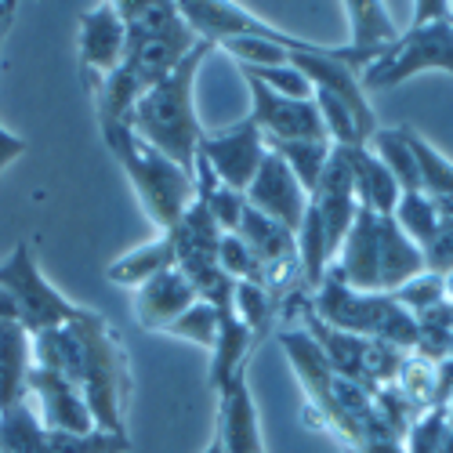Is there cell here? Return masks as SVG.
I'll list each match as a JSON object with an SVG mask.
<instances>
[{"mask_svg": "<svg viewBox=\"0 0 453 453\" xmlns=\"http://www.w3.org/2000/svg\"><path fill=\"white\" fill-rule=\"evenodd\" d=\"M33 366L55 370L69 385H77L98 432L124 435L131 370L120 334L109 326L105 316L84 309L65 326L33 334Z\"/></svg>", "mask_w": 453, "mask_h": 453, "instance_id": "1", "label": "cell"}, {"mask_svg": "<svg viewBox=\"0 0 453 453\" xmlns=\"http://www.w3.org/2000/svg\"><path fill=\"white\" fill-rule=\"evenodd\" d=\"M214 51L218 48L211 41H200L181 58V65L171 73L167 81L149 88L134 102L131 117H127V127L145 145H153L157 153H164L167 160H174L185 171H193L196 157H200L203 127H200V117H196V77H200V65Z\"/></svg>", "mask_w": 453, "mask_h": 453, "instance_id": "2", "label": "cell"}, {"mask_svg": "<svg viewBox=\"0 0 453 453\" xmlns=\"http://www.w3.org/2000/svg\"><path fill=\"white\" fill-rule=\"evenodd\" d=\"M330 273L352 290L392 294L425 273V250L399 229L392 214H373L359 207Z\"/></svg>", "mask_w": 453, "mask_h": 453, "instance_id": "3", "label": "cell"}, {"mask_svg": "<svg viewBox=\"0 0 453 453\" xmlns=\"http://www.w3.org/2000/svg\"><path fill=\"white\" fill-rule=\"evenodd\" d=\"M102 138L109 145L112 160L120 164V171L134 185V193H138L149 221H153L160 233H171L174 225L185 218V211L193 207V200H196L193 171L178 167L174 160L157 153L153 145H145L131 127L102 131Z\"/></svg>", "mask_w": 453, "mask_h": 453, "instance_id": "4", "label": "cell"}, {"mask_svg": "<svg viewBox=\"0 0 453 453\" xmlns=\"http://www.w3.org/2000/svg\"><path fill=\"white\" fill-rule=\"evenodd\" d=\"M117 12L127 26L124 62L142 77L145 88H157L181 65V58L200 44L181 8L171 0H117Z\"/></svg>", "mask_w": 453, "mask_h": 453, "instance_id": "5", "label": "cell"}, {"mask_svg": "<svg viewBox=\"0 0 453 453\" xmlns=\"http://www.w3.org/2000/svg\"><path fill=\"white\" fill-rule=\"evenodd\" d=\"M309 309L334 330L356 337H377L403 352L418 349V319H413L392 294H366L352 290L326 273V280L309 294Z\"/></svg>", "mask_w": 453, "mask_h": 453, "instance_id": "6", "label": "cell"}, {"mask_svg": "<svg viewBox=\"0 0 453 453\" xmlns=\"http://www.w3.org/2000/svg\"><path fill=\"white\" fill-rule=\"evenodd\" d=\"M0 287L8 290V297L15 301L19 309V326L33 337V334H44V330H55V326H65L73 323L84 305H73V301L51 287L41 273L33 257V243L22 240L4 261H0Z\"/></svg>", "mask_w": 453, "mask_h": 453, "instance_id": "7", "label": "cell"}, {"mask_svg": "<svg viewBox=\"0 0 453 453\" xmlns=\"http://www.w3.org/2000/svg\"><path fill=\"white\" fill-rule=\"evenodd\" d=\"M421 73H449L453 77V8L435 22L410 26L395 41V48L363 73V88L385 91L421 77Z\"/></svg>", "mask_w": 453, "mask_h": 453, "instance_id": "8", "label": "cell"}, {"mask_svg": "<svg viewBox=\"0 0 453 453\" xmlns=\"http://www.w3.org/2000/svg\"><path fill=\"white\" fill-rule=\"evenodd\" d=\"M127 435H65L41 425L33 403H19L0 413V453H127Z\"/></svg>", "mask_w": 453, "mask_h": 453, "instance_id": "9", "label": "cell"}, {"mask_svg": "<svg viewBox=\"0 0 453 453\" xmlns=\"http://www.w3.org/2000/svg\"><path fill=\"white\" fill-rule=\"evenodd\" d=\"M250 88V124L265 134V142H330L323 117L316 109V98H283L257 81H247Z\"/></svg>", "mask_w": 453, "mask_h": 453, "instance_id": "10", "label": "cell"}, {"mask_svg": "<svg viewBox=\"0 0 453 453\" xmlns=\"http://www.w3.org/2000/svg\"><path fill=\"white\" fill-rule=\"evenodd\" d=\"M265 134H261L250 120H240L236 127L229 131H218V134H207L200 138V160L214 171V178L221 185L236 188V193L247 196V188L265 160Z\"/></svg>", "mask_w": 453, "mask_h": 453, "instance_id": "11", "label": "cell"}, {"mask_svg": "<svg viewBox=\"0 0 453 453\" xmlns=\"http://www.w3.org/2000/svg\"><path fill=\"white\" fill-rule=\"evenodd\" d=\"M29 403L36 410L44 428L51 432H65V435H91L95 418L81 395L77 385H69L62 373L44 370V366H33L29 370Z\"/></svg>", "mask_w": 453, "mask_h": 453, "instance_id": "12", "label": "cell"}, {"mask_svg": "<svg viewBox=\"0 0 453 453\" xmlns=\"http://www.w3.org/2000/svg\"><path fill=\"white\" fill-rule=\"evenodd\" d=\"M247 207L280 221L283 229L297 233L301 218L309 211V193L301 188V181L290 174V167L276 153H265V160H261V167L247 188Z\"/></svg>", "mask_w": 453, "mask_h": 453, "instance_id": "13", "label": "cell"}, {"mask_svg": "<svg viewBox=\"0 0 453 453\" xmlns=\"http://www.w3.org/2000/svg\"><path fill=\"white\" fill-rule=\"evenodd\" d=\"M81 73L84 84L109 77L112 69H120L127 55V26L117 12V4H98L81 15Z\"/></svg>", "mask_w": 453, "mask_h": 453, "instance_id": "14", "label": "cell"}, {"mask_svg": "<svg viewBox=\"0 0 453 453\" xmlns=\"http://www.w3.org/2000/svg\"><path fill=\"white\" fill-rule=\"evenodd\" d=\"M312 211L319 214L323 221V233H326V243L337 257V250H342L349 229H352V221L359 214V200H356V185H352V171L342 157V149H334V157L319 178V185L312 188V196H309Z\"/></svg>", "mask_w": 453, "mask_h": 453, "instance_id": "15", "label": "cell"}, {"mask_svg": "<svg viewBox=\"0 0 453 453\" xmlns=\"http://www.w3.org/2000/svg\"><path fill=\"white\" fill-rule=\"evenodd\" d=\"M229 453H265L261 439V418L247 385V370H240L225 388H218V432Z\"/></svg>", "mask_w": 453, "mask_h": 453, "instance_id": "16", "label": "cell"}, {"mask_svg": "<svg viewBox=\"0 0 453 453\" xmlns=\"http://www.w3.org/2000/svg\"><path fill=\"white\" fill-rule=\"evenodd\" d=\"M196 290L193 283H188L178 265L153 276L149 283L134 287V319L142 330H167L185 309H193L196 305Z\"/></svg>", "mask_w": 453, "mask_h": 453, "instance_id": "17", "label": "cell"}, {"mask_svg": "<svg viewBox=\"0 0 453 453\" xmlns=\"http://www.w3.org/2000/svg\"><path fill=\"white\" fill-rule=\"evenodd\" d=\"M342 157H345V164L352 171V185H356L359 207L373 211V214H392L399 196H403V188L392 178V171L377 160L373 149L370 145H349V149H342Z\"/></svg>", "mask_w": 453, "mask_h": 453, "instance_id": "18", "label": "cell"}, {"mask_svg": "<svg viewBox=\"0 0 453 453\" xmlns=\"http://www.w3.org/2000/svg\"><path fill=\"white\" fill-rule=\"evenodd\" d=\"M342 8H345V19H349V33H352L345 48L370 58V65L381 55H388L395 48V41L403 36L395 29L392 15H388V4H377V0H349V4H342Z\"/></svg>", "mask_w": 453, "mask_h": 453, "instance_id": "19", "label": "cell"}, {"mask_svg": "<svg viewBox=\"0 0 453 453\" xmlns=\"http://www.w3.org/2000/svg\"><path fill=\"white\" fill-rule=\"evenodd\" d=\"M33 337L19 323H0V413L29 399Z\"/></svg>", "mask_w": 453, "mask_h": 453, "instance_id": "20", "label": "cell"}, {"mask_svg": "<svg viewBox=\"0 0 453 453\" xmlns=\"http://www.w3.org/2000/svg\"><path fill=\"white\" fill-rule=\"evenodd\" d=\"M218 312H221V330H218V342L211 349V370H207V381L214 392L229 385L240 370H247V359L257 349L254 334L236 319L233 309H218Z\"/></svg>", "mask_w": 453, "mask_h": 453, "instance_id": "21", "label": "cell"}, {"mask_svg": "<svg viewBox=\"0 0 453 453\" xmlns=\"http://www.w3.org/2000/svg\"><path fill=\"white\" fill-rule=\"evenodd\" d=\"M178 265V250H174V240L167 233H160L153 243H142L127 254H120L117 261H109L105 269V280L117 283V287H142L153 276L167 273Z\"/></svg>", "mask_w": 453, "mask_h": 453, "instance_id": "22", "label": "cell"}, {"mask_svg": "<svg viewBox=\"0 0 453 453\" xmlns=\"http://www.w3.org/2000/svg\"><path fill=\"white\" fill-rule=\"evenodd\" d=\"M236 236L250 247V254L261 261V269L265 265H276V261H290L297 257V236L290 229H283L280 221L265 218V214H257L254 207L243 211V221H240V229Z\"/></svg>", "mask_w": 453, "mask_h": 453, "instance_id": "23", "label": "cell"}, {"mask_svg": "<svg viewBox=\"0 0 453 453\" xmlns=\"http://www.w3.org/2000/svg\"><path fill=\"white\" fill-rule=\"evenodd\" d=\"M406 138H410V149L418 157V171H421V193L435 203V211L442 218H453V164L439 153V149L421 138L413 127H406Z\"/></svg>", "mask_w": 453, "mask_h": 453, "instance_id": "24", "label": "cell"}, {"mask_svg": "<svg viewBox=\"0 0 453 453\" xmlns=\"http://www.w3.org/2000/svg\"><path fill=\"white\" fill-rule=\"evenodd\" d=\"M370 149L377 153V160L392 171L403 193L421 188V171H418V157H413V149H410L406 127H377L370 138Z\"/></svg>", "mask_w": 453, "mask_h": 453, "instance_id": "25", "label": "cell"}, {"mask_svg": "<svg viewBox=\"0 0 453 453\" xmlns=\"http://www.w3.org/2000/svg\"><path fill=\"white\" fill-rule=\"evenodd\" d=\"M399 395L413 406V410H432V406H442L439 403V359H428L421 352H406L399 373H395V381Z\"/></svg>", "mask_w": 453, "mask_h": 453, "instance_id": "26", "label": "cell"}, {"mask_svg": "<svg viewBox=\"0 0 453 453\" xmlns=\"http://www.w3.org/2000/svg\"><path fill=\"white\" fill-rule=\"evenodd\" d=\"M269 153H276L290 174L301 181V188L312 196V188L319 185L330 157H334V145L330 142H265Z\"/></svg>", "mask_w": 453, "mask_h": 453, "instance_id": "27", "label": "cell"}, {"mask_svg": "<svg viewBox=\"0 0 453 453\" xmlns=\"http://www.w3.org/2000/svg\"><path fill=\"white\" fill-rule=\"evenodd\" d=\"M233 312L236 319L254 334V342H261L280 319V305L269 297V290L261 283H236L233 290Z\"/></svg>", "mask_w": 453, "mask_h": 453, "instance_id": "28", "label": "cell"}, {"mask_svg": "<svg viewBox=\"0 0 453 453\" xmlns=\"http://www.w3.org/2000/svg\"><path fill=\"white\" fill-rule=\"evenodd\" d=\"M392 218H395V225H399V229H403L413 243H418L421 250L432 243L439 221H442V214L435 211V203L421 193V188H413V193H403L399 203H395V211H392Z\"/></svg>", "mask_w": 453, "mask_h": 453, "instance_id": "29", "label": "cell"}, {"mask_svg": "<svg viewBox=\"0 0 453 453\" xmlns=\"http://www.w3.org/2000/svg\"><path fill=\"white\" fill-rule=\"evenodd\" d=\"M218 330H221V312L211 305V301H196L193 309H185L164 334H171V337H181V342H193V345H200V349H214V342H218Z\"/></svg>", "mask_w": 453, "mask_h": 453, "instance_id": "30", "label": "cell"}, {"mask_svg": "<svg viewBox=\"0 0 453 453\" xmlns=\"http://www.w3.org/2000/svg\"><path fill=\"white\" fill-rule=\"evenodd\" d=\"M413 319H418V349L413 352H421L428 359H446L449 345H453V309L442 301V305L413 316Z\"/></svg>", "mask_w": 453, "mask_h": 453, "instance_id": "31", "label": "cell"}, {"mask_svg": "<svg viewBox=\"0 0 453 453\" xmlns=\"http://www.w3.org/2000/svg\"><path fill=\"white\" fill-rule=\"evenodd\" d=\"M236 69H240L243 81H257L261 88H269V91H276L283 98H312V84L305 81V73L294 69L290 62L287 65H257V69L236 65Z\"/></svg>", "mask_w": 453, "mask_h": 453, "instance_id": "32", "label": "cell"}, {"mask_svg": "<svg viewBox=\"0 0 453 453\" xmlns=\"http://www.w3.org/2000/svg\"><path fill=\"white\" fill-rule=\"evenodd\" d=\"M392 297L399 301V305L410 312V316H421L435 305H442L446 301V276H435V273H421V276H413L410 283H403L399 290H392Z\"/></svg>", "mask_w": 453, "mask_h": 453, "instance_id": "33", "label": "cell"}, {"mask_svg": "<svg viewBox=\"0 0 453 453\" xmlns=\"http://www.w3.org/2000/svg\"><path fill=\"white\" fill-rule=\"evenodd\" d=\"M218 265L221 273L236 280V283H261V261L250 254V247L236 236V233H225L218 243Z\"/></svg>", "mask_w": 453, "mask_h": 453, "instance_id": "34", "label": "cell"}, {"mask_svg": "<svg viewBox=\"0 0 453 453\" xmlns=\"http://www.w3.org/2000/svg\"><path fill=\"white\" fill-rule=\"evenodd\" d=\"M446 421H449V406H432V410H425L421 418L413 421V428L406 432L403 453H439Z\"/></svg>", "mask_w": 453, "mask_h": 453, "instance_id": "35", "label": "cell"}, {"mask_svg": "<svg viewBox=\"0 0 453 453\" xmlns=\"http://www.w3.org/2000/svg\"><path fill=\"white\" fill-rule=\"evenodd\" d=\"M425 269L435 273V276H449L453 273V218L439 221L432 243L425 247Z\"/></svg>", "mask_w": 453, "mask_h": 453, "instance_id": "36", "label": "cell"}, {"mask_svg": "<svg viewBox=\"0 0 453 453\" xmlns=\"http://www.w3.org/2000/svg\"><path fill=\"white\" fill-rule=\"evenodd\" d=\"M26 138H19V134H12L8 127H0V171H4L8 164H15L22 153H26Z\"/></svg>", "mask_w": 453, "mask_h": 453, "instance_id": "37", "label": "cell"}, {"mask_svg": "<svg viewBox=\"0 0 453 453\" xmlns=\"http://www.w3.org/2000/svg\"><path fill=\"white\" fill-rule=\"evenodd\" d=\"M449 15V4L446 0H421V4H413V26H421V22H435Z\"/></svg>", "mask_w": 453, "mask_h": 453, "instance_id": "38", "label": "cell"}, {"mask_svg": "<svg viewBox=\"0 0 453 453\" xmlns=\"http://www.w3.org/2000/svg\"><path fill=\"white\" fill-rule=\"evenodd\" d=\"M0 323H19V309H15V301L8 297L4 287H0Z\"/></svg>", "mask_w": 453, "mask_h": 453, "instance_id": "39", "label": "cell"}, {"mask_svg": "<svg viewBox=\"0 0 453 453\" xmlns=\"http://www.w3.org/2000/svg\"><path fill=\"white\" fill-rule=\"evenodd\" d=\"M439 453H453V413H449V421H446V432H442Z\"/></svg>", "mask_w": 453, "mask_h": 453, "instance_id": "40", "label": "cell"}, {"mask_svg": "<svg viewBox=\"0 0 453 453\" xmlns=\"http://www.w3.org/2000/svg\"><path fill=\"white\" fill-rule=\"evenodd\" d=\"M203 453H229V449H225V446H221V439L214 435V439L207 442V449H203Z\"/></svg>", "mask_w": 453, "mask_h": 453, "instance_id": "41", "label": "cell"}, {"mask_svg": "<svg viewBox=\"0 0 453 453\" xmlns=\"http://www.w3.org/2000/svg\"><path fill=\"white\" fill-rule=\"evenodd\" d=\"M446 305H449V309H453V273H449V276H446Z\"/></svg>", "mask_w": 453, "mask_h": 453, "instance_id": "42", "label": "cell"}, {"mask_svg": "<svg viewBox=\"0 0 453 453\" xmlns=\"http://www.w3.org/2000/svg\"><path fill=\"white\" fill-rule=\"evenodd\" d=\"M449 359H453V345H449Z\"/></svg>", "mask_w": 453, "mask_h": 453, "instance_id": "43", "label": "cell"}, {"mask_svg": "<svg viewBox=\"0 0 453 453\" xmlns=\"http://www.w3.org/2000/svg\"><path fill=\"white\" fill-rule=\"evenodd\" d=\"M449 413H453V403H449Z\"/></svg>", "mask_w": 453, "mask_h": 453, "instance_id": "44", "label": "cell"}, {"mask_svg": "<svg viewBox=\"0 0 453 453\" xmlns=\"http://www.w3.org/2000/svg\"><path fill=\"white\" fill-rule=\"evenodd\" d=\"M449 8H453V4H449Z\"/></svg>", "mask_w": 453, "mask_h": 453, "instance_id": "45", "label": "cell"}]
</instances>
